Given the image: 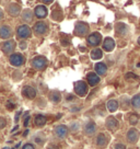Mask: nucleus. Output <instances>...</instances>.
I'll return each mask as SVG.
<instances>
[{
	"instance_id": "nucleus-2",
	"label": "nucleus",
	"mask_w": 140,
	"mask_h": 149,
	"mask_svg": "<svg viewBox=\"0 0 140 149\" xmlns=\"http://www.w3.org/2000/svg\"><path fill=\"white\" fill-rule=\"evenodd\" d=\"M32 66L35 69L42 70L47 66V59L44 56H36L32 59Z\"/></svg>"
},
{
	"instance_id": "nucleus-41",
	"label": "nucleus",
	"mask_w": 140,
	"mask_h": 149,
	"mask_svg": "<svg viewBox=\"0 0 140 149\" xmlns=\"http://www.w3.org/2000/svg\"><path fill=\"white\" fill-rule=\"evenodd\" d=\"M137 42H138V44H139V45H140V36L138 37V41H137Z\"/></svg>"
},
{
	"instance_id": "nucleus-11",
	"label": "nucleus",
	"mask_w": 140,
	"mask_h": 149,
	"mask_svg": "<svg viewBox=\"0 0 140 149\" xmlns=\"http://www.w3.org/2000/svg\"><path fill=\"white\" fill-rule=\"evenodd\" d=\"M34 32L37 35H43L47 32V24L43 21H38L34 25Z\"/></svg>"
},
{
	"instance_id": "nucleus-21",
	"label": "nucleus",
	"mask_w": 140,
	"mask_h": 149,
	"mask_svg": "<svg viewBox=\"0 0 140 149\" xmlns=\"http://www.w3.org/2000/svg\"><path fill=\"white\" fill-rule=\"evenodd\" d=\"M46 122H47L46 116H44V115H42V114H38V115H36L35 118H34V123H35V125L40 126V127H42V126L45 125V124H46Z\"/></svg>"
},
{
	"instance_id": "nucleus-24",
	"label": "nucleus",
	"mask_w": 140,
	"mask_h": 149,
	"mask_svg": "<svg viewBox=\"0 0 140 149\" xmlns=\"http://www.w3.org/2000/svg\"><path fill=\"white\" fill-rule=\"evenodd\" d=\"M49 99H51V102L54 103H59L61 100V94L58 91H51L49 94Z\"/></svg>"
},
{
	"instance_id": "nucleus-17",
	"label": "nucleus",
	"mask_w": 140,
	"mask_h": 149,
	"mask_svg": "<svg viewBox=\"0 0 140 149\" xmlns=\"http://www.w3.org/2000/svg\"><path fill=\"white\" fill-rule=\"evenodd\" d=\"M114 47H115L114 40L111 38V37H106V38L104 40V42H103V48L106 52H112L113 49H114Z\"/></svg>"
},
{
	"instance_id": "nucleus-22",
	"label": "nucleus",
	"mask_w": 140,
	"mask_h": 149,
	"mask_svg": "<svg viewBox=\"0 0 140 149\" xmlns=\"http://www.w3.org/2000/svg\"><path fill=\"white\" fill-rule=\"evenodd\" d=\"M127 25L125 23H123V22H119V23L116 24V32L117 34H119V35H125L127 33Z\"/></svg>"
},
{
	"instance_id": "nucleus-19",
	"label": "nucleus",
	"mask_w": 140,
	"mask_h": 149,
	"mask_svg": "<svg viewBox=\"0 0 140 149\" xmlns=\"http://www.w3.org/2000/svg\"><path fill=\"white\" fill-rule=\"evenodd\" d=\"M9 13L10 15H12V17H18L21 12V7H20L18 3H11L9 6Z\"/></svg>"
},
{
	"instance_id": "nucleus-8",
	"label": "nucleus",
	"mask_w": 140,
	"mask_h": 149,
	"mask_svg": "<svg viewBox=\"0 0 140 149\" xmlns=\"http://www.w3.org/2000/svg\"><path fill=\"white\" fill-rule=\"evenodd\" d=\"M105 126H106V128L110 130L111 132H115V130L118 128L119 123H118V121H117L114 116H108L107 118H106V121H105Z\"/></svg>"
},
{
	"instance_id": "nucleus-18",
	"label": "nucleus",
	"mask_w": 140,
	"mask_h": 149,
	"mask_svg": "<svg viewBox=\"0 0 140 149\" xmlns=\"http://www.w3.org/2000/svg\"><path fill=\"white\" fill-rule=\"evenodd\" d=\"M11 36V29L8 26V25H2L0 26V37L3 38V40H7Z\"/></svg>"
},
{
	"instance_id": "nucleus-25",
	"label": "nucleus",
	"mask_w": 140,
	"mask_h": 149,
	"mask_svg": "<svg viewBox=\"0 0 140 149\" xmlns=\"http://www.w3.org/2000/svg\"><path fill=\"white\" fill-rule=\"evenodd\" d=\"M106 107L110 112H115L118 109V102L116 100H110L106 103Z\"/></svg>"
},
{
	"instance_id": "nucleus-34",
	"label": "nucleus",
	"mask_w": 140,
	"mask_h": 149,
	"mask_svg": "<svg viewBox=\"0 0 140 149\" xmlns=\"http://www.w3.org/2000/svg\"><path fill=\"white\" fill-rule=\"evenodd\" d=\"M28 121H30V116H26V118L24 120V126L28 125Z\"/></svg>"
},
{
	"instance_id": "nucleus-12",
	"label": "nucleus",
	"mask_w": 140,
	"mask_h": 149,
	"mask_svg": "<svg viewBox=\"0 0 140 149\" xmlns=\"http://www.w3.org/2000/svg\"><path fill=\"white\" fill-rule=\"evenodd\" d=\"M22 94H23L25 98L30 99V100H32L36 97V90L31 87V86H25L22 90Z\"/></svg>"
},
{
	"instance_id": "nucleus-42",
	"label": "nucleus",
	"mask_w": 140,
	"mask_h": 149,
	"mask_svg": "<svg viewBox=\"0 0 140 149\" xmlns=\"http://www.w3.org/2000/svg\"><path fill=\"white\" fill-rule=\"evenodd\" d=\"M3 149H14V148H10V147H5Z\"/></svg>"
},
{
	"instance_id": "nucleus-1",
	"label": "nucleus",
	"mask_w": 140,
	"mask_h": 149,
	"mask_svg": "<svg viewBox=\"0 0 140 149\" xmlns=\"http://www.w3.org/2000/svg\"><path fill=\"white\" fill-rule=\"evenodd\" d=\"M75 91L79 97H85L88 93V84L82 80L75 82Z\"/></svg>"
},
{
	"instance_id": "nucleus-38",
	"label": "nucleus",
	"mask_w": 140,
	"mask_h": 149,
	"mask_svg": "<svg viewBox=\"0 0 140 149\" xmlns=\"http://www.w3.org/2000/svg\"><path fill=\"white\" fill-rule=\"evenodd\" d=\"M20 114H21V112H18V114L15 115V122H18V121H19V116H20Z\"/></svg>"
},
{
	"instance_id": "nucleus-28",
	"label": "nucleus",
	"mask_w": 140,
	"mask_h": 149,
	"mask_svg": "<svg viewBox=\"0 0 140 149\" xmlns=\"http://www.w3.org/2000/svg\"><path fill=\"white\" fill-rule=\"evenodd\" d=\"M128 121L130 123V125H136L139 122V116L137 114H130L128 117Z\"/></svg>"
},
{
	"instance_id": "nucleus-35",
	"label": "nucleus",
	"mask_w": 140,
	"mask_h": 149,
	"mask_svg": "<svg viewBox=\"0 0 140 149\" xmlns=\"http://www.w3.org/2000/svg\"><path fill=\"white\" fill-rule=\"evenodd\" d=\"M78 127H79V124L76 123V124H72V125H71V130H73V128H78Z\"/></svg>"
},
{
	"instance_id": "nucleus-13",
	"label": "nucleus",
	"mask_w": 140,
	"mask_h": 149,
	"mask_svg": "<svg viewBox=\"0 0 140 149\" xmlns=\"http://www.w3.org/2000/svg\"><path fill=\"white\" fill-rule=\"evenodd\" d=\"M1 48H2V52L5 54H11L14 51V48H15V42L13 40H9V41H7V42L2 44Z\"/></svg>"
},
{
	"instance_id": "nucleus-32",
	"label": "nucleus",
	"mask_w": 140,
	"mask_h": 149,
	"mask_svg": "<svg viewBox=\"0 0 140 149\" xmlns=\"http://www.w3.org/2000/svg\"><path fill=\"white\" fill-rule=\"evenodd\" d=\"M22 149H35V147H34V145L31 144V143H26V144L22 147Z\"/></svg>"
},
{
	"instance_id": "nucleus-15",
	"label": "nucleus",
	"mask_w": 140,
	"mask_h": 149,
	"mask_svg": "<svg viewBox=\"0 0 140 149\" xmlns=\"http://www.w3.org/2000/svg\"><path fill=\"white\" fill-rule=\"evenodd\" d=\"M34 13H35V15H36L38 19H44L47 15V8L45 7V6L40 5L35 8Z\"/></svg>"
},
{
	"instance_id": "nucleus-29",
	"label": "nucleus",
	"mask_w": 140,
	"mask_h": 149,
	"mask_svg": "<svg viewBox=\"0 0 140 149\" xmlns=\"http://www.w3.org/2000/svg\"><path fill=\"white\" fill-rule=\"evenodd\" d=\"M125 78H126V80H138V76L132 74V72H128V74H125Z\"/></svg>"
},
{
	"instance_id": "nucleus-26",
	"label": "nucleus",
	"mask_w": 140,
	"mask_h": 149,
	"mask_svg": "<svg viewBox=\"0 0 140 149\" xmlns=\"http://www.w3.org/2000/svg\"><path fill=\"white\" fill-rule=\"evenodd\" d=\"M22 18H23V20L25 21V22H31L32 21V18H33V13L31 10H24L23 12H22Z\"/></svg>"
},
{
	"instance_id": "nucleus-10",
	"label": "nucleus",
	"mask_w": 140,
	"mask_h": 149,
	"mask_svg": "<svg viewBox=\"0 0 140 149\" xmlns=\"http://www.w3.org/2000/svg\"><path fill=\"white\" fill-rule=\"evenodd\" d=\"M83 130L88 136H92L93 134H95V132H96V124H95L93 121L87 122L83 127Z\"/></svg>"
},
{
	"instance_id": "nucleus-37",
	"label": "nucleus",
	"mask_w": 140,
	"mask_h": 149,
	"mask_svg": "<svg viewBox=\"0 0 140 149\" xmlns=\"http://www.w3.org/2000/svg\"><path fill=\"white\" fill-rule=\"evenodd\" d=\"M20 47H21V48H25V47H26V44H25V43L24 42H21V44H20Z\"/></svg>"
},
{
	"instance_id": "nucleus-30",
	"label": "nucleus",
	"mask_w": 140,
	"mask_h": 149,
	"mask_svg": "<svg viewBox=\"0 0 140 149\" xmlns=\"http://www.w3.org/2000/svg\"><path fill=\"white\" fill-rule=\"evenodd\" d=\"M6 125H7V121H6V118H3V117H0V130L5 128Z\"/></svg>"
},
{
	"instance_id": "nucleus-20",
	"label": "nucleus",
	"mask_w": 140,
	"mask_h": 149,
	"mask_svg": "<svg viewBox=\"0 0 140 149\" xmlns=\"http://www.w3.org/2000/svg\"><path fill=\"white\" fill-rule=\"evenodd\" d=\"M95 71H96V74L98 76H104L107 71V67L104 63H98L95 65Z\"/></svg>"
},
{
	"instance_id": "nucleus-7",
	"label": "nucleus",
	"mask_w": 140,
	"mask_h": 149,
	"mask_svg": "<svg viewBox=\"0 0 140 149\" xmlns=\"http://www.w3.org/2000/svg\"><path fill=\"white\" fill-rule=\"evenodd\" d=\"M139 130H136V128H130V130L127 132V140L130 143V144H136L138 140H139Z\"/></svg>"
},
{
	"instance_id": "nucleus-16",
	"label": "nucleus",
	"mask_w": 140,
	"mask_h": 149,
	"mask_svg": "<svg viewBox=\"0 0 140 149\" xmlns=\"http://www.w3.org/2000/svg\"><path fill=\"white\" fill-rule=\"evenodd\" d=\"M87 80H88V84H89L90 86L94 87V86H96V84L100 82V77H98V74H95V72H90V74H88V76H87Z\"/></svg>"
},
{
	"instance_id": "nucleus-5",
	"label": "nucleus",
	"mask_w": 140,
	"mask_h": 149,
	"mask_svg": "<svg viewBox=\"0 0 140 149\" xmlns=\"http://www.w3.org/2000/svg\"><path fill=\"white\" fill-rule=\"evenodd\" d=\"M89 31V25L84 22H78L75 26V34L79 35V36H82V35H85Z\"/></svg>"
},
{
	"instance_id": "nucleus-14",
	"label": "nucleus",
	"mask_w": 140,
	"mask_h": 149,
	"mask_svg": "<svg viewBox=\"0 0 140 149\" xmlns=\"http://www.w3.org/2000/svg\"><path fill=\"white\" fill-rule=\"evenodd\" d=\"M95 143H96V146H98V147H100V148H104V147H106V145H107V137H106L105 134L100 133V134L96 136Z\"/></svg>"
},
{
	"instance_id": "nucleus-31",
	"label": "nucleus",
	"mask_w": 140,
	"mask_h": 149,
	"mask_svg": "<svg viewBox=\"0 0 140 149\" xmlns=\"http://www.w3.org/2000/svg\"><path fill=\"white\" fill-rule=\"evenodd\" d=\"M114 149H126V146L124 144H121V143H117V144L114 145Z\"/></svg>"
},
{
	"instance_id": "nucleus-27",
	"label": "nucleus",
	"mask_w": 140,
	"mask_h": 149,
	"mask_svg": "<svg viewBox=\"0 0 140 149\" xmlns=\"http://www.w3.org/2000/svg\"><path fill=\"white\" fill-rule=\"evenodd\" d=\"M131 105L135 109H140V94H136L135 97L131 99Z\"/></svg>"
},
{
	"instance_id": "nucleus-33",
	"label": "nucleus",
	"mask_w": 140,
	"mask_h": 149,
	"mask_svg": "<svg viewBox=\"0 0 140 149\" xmlns=\"http://www.w3.org/2000/svg\"><path fill=\"white\" fill-rule=\"evenodd\" d=\"M47 149H59V148H58V146H56V145H49L47 147Z\"/></svg>"
},
{
	"instance_id": "nucleus-36",
	"label": "nucleus",
	"mask_w": 140,
	"mask_h": 149,
	"mask_svg": "<svg viewBox=\"0 0 140 149\" xmlns=\"http://www.w3.org/2000/svg\"><path fill=\"white\" fill-rule=\"evenodd\" d=\"M7 107H8V109H10V110H11V109H14V107H15V105H14V104H10V102H9L8 104H7Z\"/></svg>"
},
{
	"instance_id": "nucleus-4",
	"label": "nucleus",
	"mask_w": 140,
	"mask_h": 149,
	"mask_svg": "<svg viewBox=\"0 0 140 149\" xmlns=\"http://www.w3.org/2000/svg\"><path fill=\"white\" fill-rule=\"evenodd\" d=\"M10 64L12 66H15V67H19V66H22L24 64V57L21 54H12L10 55L9 57Z\"/></svg>"
},
{
	"instance_id": "nucleus-23",
	"label": "nucleus",
	"mask_w": 140,
	"mask_h": 149,
	"mask_svg": "<svg viewBox=\"0 0 140 149\" xmlns=\"http://www.w3.org/2000/svg\"><path fill=\"white\" fill-rule=\"evenodd\" d=\"M103 57V52L101 48H95L93 51L91 52V58L93 61H98Z\"/></svg>"
},
{
	"instance_id": "nucleus-6",
	"label": "nucleus",
	"mask_w": 140,
	"mask_h": 149,
	"mask_svg": "<svg viewBox=\"0 0 140 149\" xmlns=\"http://www.w3.org/2000/svg\"><path fill=\"white\" fill-rule=\"evenodd\" d=\"M101 40H102V35L98 32H93L91 33L89 36H88V43L91 46H98V44L101 43Z\"/></svg>"
},
{
	"instance_id": "nucleus-9",
	"label": "nucleus",
	"mask_w": 140,
	"mask_h": 149,
	"mask_svg": "<svg viewBox=\"0 0 140 149\" xmlns=\"http://www.w3.org/2000/svg\"><path fill=\"white\" fill-rule=\"evenodd\" d=\"M68 133H69V128L66 125L61 124V125H58L55 127V134L59 138H66L68 136Z\"/></svg>"
},
{
	"instance_id": "nucleus-39",
	"label": "nucleus",
	"mask_w": 140,
	"mask_h": 149,
	"mask_svg": "<svg viewBox=\"0 0 140 149\" xmlns=\"http://www.w3.org/2000/svg\"><path fill=\"white\" fill-rule=\"evenodd\" d=\"M43 1H44L45 3H51V2H53L54 0H43Z\"/></svg>"
},
{
	"instance_id": "nucleus-3",
	"label": "nucleus",
	"mask_w": 140,
	"mask_h": 149,
	"mask_svg": "<svg viewBox=\"0 0 140 149\" xmlns=\"http://www.w3.org/2000/svg\"><path fill=\"white\" fill-rule=\"evenodd\" d=\"M17 34L20 38H28L31 36V29L28 25L23 24V25H20L18 30H17Z\"/></svg>"
},
{
	"instance_id": "nucleus-40",
	"label": "nucleus",
	"mask_w": 140,
	"mask_h": 149,
	"mask_svg": "<svg viewBox=\"0 0 140 149\" xmlns=\"http://www.w3.org/2000/svg\"><path fill=\"white\" fill-rule=\"evenodd\" d=\"M3 18V12H2V10L0 9V20Z\"/></svg>"
}]
</instances>
